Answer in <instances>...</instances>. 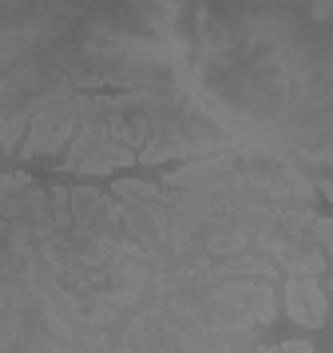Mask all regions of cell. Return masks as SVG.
<instances>
[{
	"label": "cell",
	"mask_w": 333,
	"mask_h": 353,
	"mask_svg": "<svg viewBox=\"0 0 333 353\" xmlns=\"http://www.w3.org/2000/svg\"><path fill=\"white\" fill-rule=\"evenodd\" d=\"M325 286L321 278H305V274H290L285 278V310L290 318L305 325V330H321L325 325Z\"/></svg>",
	"instance_id": "6da1fadb"
}]
</instances>
